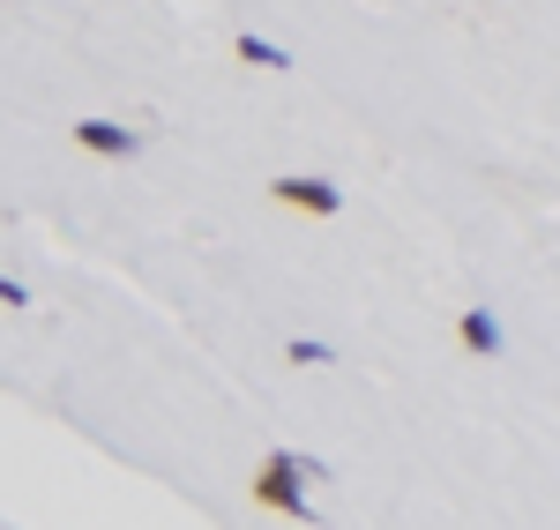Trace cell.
I'll list each match as a JSON object with an SVG mask.
<instances>
[{"label":"cell","mask_w":560,"mask_h":530,"mask_svg":"<svg viewBox=\"0 0 560 530\" xmlns=\"http://www.w3.org/2000/svg\"><path fill=\"white\" fill-rule=\"evenodd\" d=\"M247 500H255L261 516H284V523H314V500H306V479L269 448L255 463V479H247Z\"/></svg>","instance_id":"6da1fadb"},{"label":"cell","mask_w":560,"mask_h":530,"mask_svg":"<svg viewBox=\"0 0 560 530\" xmlns=\"http://www.w3.org/2000/svg\"><path fill=\"white\" fill-rule=\"evenodd\" d=\"M269 195H277L284 210H300V217H337V210H345V187H329V179H314V173H277Z\"/></svg>","instance_id":"7a4b0ae2"},{"label":"cell","mask_w":560,"mask_h":530,"mask_svg":"<svg viewBox=\"0 0 560 530\" xmlns=\"http://www.w3.org/2000/svg\"><path fill=\"white\" fill-rule=\"evenodd\" d=\"M68 142H75L83 157H135V150H142V134L120 128V120H75Z\"/></svg>","instance_id":"3957f363"},{"label":"cell","mask_w":560,"mask_h":530,"mask_svg":"<svg viewBox=\"0 0 560 530\" xmlns=\"http://www.w3.org/2000/svg\"><path fill=\"white\" fill-rule=\"evenodd\" d=\"M456 344H464L471 358H501V321H493L486 307H464L456 314Z\"/></svg>","instance_id":"277c9868"},{"label":"cell","mask_w":560,"mask_h":530,"mask_svg":"<svg viewBox=\"0 0 560 530\" xmlns=\"http://www.w3.org/2000/svg\"><path fill=\"white\" fill-rule=\"evenodd\" d=\"M232 52H240L247 68H269V75H284V68H292V52H284L277 38H255V31H240V38H232Z\"/></svg>","instance_id":"5b68a950"},{"label":"cell","mask_w":560,"mask_h":530,"mask_svg":"<svg viewBox=\"0 0 560 530\" xmlns=\"http://www.w3.org/2000/svg\"><path fill=\"white\" fill-rule=\"evenodd\" d=\"M284 366H329V344H306V337H292V344H284Z\"/></svg>","instance_id":"8992f818"},{"label":"cell","mask_w":560,"mask_h":530,"mask_svg":"<svg viewBox=\"0 0 560 530\" xmlns=\"http://www.w3.org/2000/svg\"><path fill=\"white\" fill-rule=\"evenodd\" d=\"M277 456H284V463L300 471L306 486H322V479H329V463H322V456H300V448H277Z\"/></svg>","instance_id":"52a82bcc"},{"label":"cell","mask_w":560,"mask_h":530,"mask_svg":"<svg viewBox=\"0 0 560 530\" xmlns=\"http://www.w3.org/2000/svg\"><path fill=\"white\" fill-rule=\"evenodd\" d=\"M0 307H31V292H23V284L8 276V269H0Z\"/></svg>","instance_id":"ba28073f"}]
</instances>
